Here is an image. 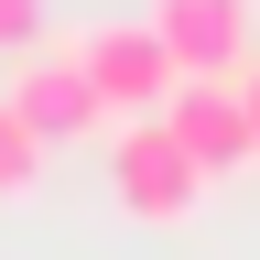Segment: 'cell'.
<instances>
[{"label":"cell","mask_w":260,"mask_h":260,"mask_svg":"<svg viewBox=\"0 0 260 260\" xmlns=\"http://www.w3.org/2000/svg\"><path fill=\"white\" fill-rule=\"evenodd\" d=\"M109 195H119L141 228H184L217 184H206V162L174 141V119H119V130H109Z\"/></svg>","instance_id":"obj_1"},{"label":"cell","mask_w":260,"mask_h":260,"mask_svg":"<svg viewBox=\"0 0 260 260\" xmlns=\"http://www.w3.org/2000/svg\"><path fill=\"white\" fill-rule=\"evenodd\" d=\"M76 65H87L109 130L119 119H162V98L184 87V65H174V44H162L152 22H98V32H76Z\"/></svg>","instance_id":"obj_2"},{"label":"cell","mask_w":260,"mask_h":260,"mask_svg":"<svg viewBox=\"0 0 260 260\" xmlns=\"http://www.w3.org/2000/svg\"><path fill=\"white\" fill-rule=\"evenodd\" d=\"M162 119H174V141L206 162V184H239V174H260V119H249L239 76H184L174 98H162Z\"/></svg>","instance_id":"obj_3"},{"label":"cell","mask_w":260,"mask_h":260,"mask_svg":"<svg viewBox=\"0 0 260 260\" xmlns=\"http://www.w3.org/2000/svg\"><path fill=\"white\" fill-rule=\"evenodd\" d=\"M11 109L44 130V141H87V130H109V109H98V87H87V65H76V44H32L22 65H11Z\"/></svg>","instance_id":"obj_4"},{"label":"cell","mask_w":260,"mask_h":260,"mask_svg":"<svg viewBox=\"0 0 260 260\" xmlns=\"http://www.w3.org/2000/svg\"><path fill=\"white\" fill-rule=\"evenodd\" d=\"M152 32L174 44L184 76H249V0H152Z\"/></svg>","instance_id":"obj_5"},{"label":"cell","mask_w":260,"mask_h":260,"mask_svg":"<svg viewBox=\"0 0 260 260\" xmlns=\"http://www.w3.org/2000/svg\"><path fill=\"white\" fill-rule=\"evenodd\" d=\"M44 152H54V141L11 109V98H0V206H22V195L44 184Z\"/></svg>","instance_id":"obj_6"},{"label":"cell","mask_w":260,"mask_h":260,"mask_svg":"<svg viewBox=\"0 0 260 260\" xmlns=\"http://www.w3.org/2000/svg\"><path fill=\"white\" fill-rule=\"evenodd\" d=\"M44 44V0H0V54H32Z\"/></svg>","instance_id":"obj_7"},{"label":"cell","mask_w":260,"mask_h":260,"mask_svg":"<svg viewBox=\"0 0 260 260\" xmlns=\"http://www.w3.org/2000/svg\"><path fill=\"white\" fill-rule=\"evenodd\" d=\"M239 98H249V119H260V65H249V76H239Z\"/></svg>","instance_id":"obj_8"}]
</instances>
